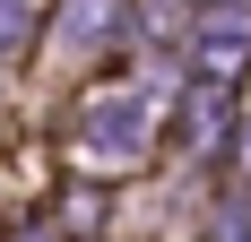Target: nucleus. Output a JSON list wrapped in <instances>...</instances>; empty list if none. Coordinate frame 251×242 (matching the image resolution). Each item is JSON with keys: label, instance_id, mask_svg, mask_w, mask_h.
<instances>
[{"label": "nucleus", "instance_id": "423d86ee", "mask_svg": "<svg viewBox=\"0 0 251 242\" xmlns=\"http://www.w3.org/2000/svg\"><path fill=\"white\" fill-rule=\"evenodd\" d=\"M35 242H44V234H35Z\"/></svg>", "mask_w": 251, "mask_h": 242}, {"label": "nucleus", "instance_id": "7ed1b4c3", "mask_svg": "<svg viewBox=\"0 0 251 242\" xmlns=\"http://www.w3.org/2000/svg\"><path fill=\"white\" fill-rule=\"evenodd\" d=\"M104 35H113V0H70L61 9V44L70 52H96Z\"/></svg>", "mask_w": 251, "mask_h": 242}, {"label": "nucleus", "instance_id": "39448f33", "mask_svg": "<svg viewBox=\"0 0 251 242\" xmlns=\"http://www.w3.org/2000/svg\"><path fill=\"white\" fill-rule=\"evenodd\" d=\"M234 9H251V0H234Z\"/></svg>", "mask_w": 251, "mask_h": 242}, {"label": "nucleus", "instance_id": "f03ea898", "mask_svg": "<svg viewBox=\"0 0 251 242\" xmlns=\"http://www.w3.org/2000/svg\"><path fill=\"white\" fill-rule=\"evenodd\" d=\"M200 78H226V70H243L251 61V9H208L200 18Z\"/></svg>", "mask_w": 251, "mask_h": 242}, {"label": "nucleus", "instance_id": "20e7f679", "mask_svg": "<svg viewBox=\"0 0 251 242\" xmlns=\"http://www.w3.org/2000/svg\"><path fill=\"white\" fill-rule=\"evenodd\" d=\"M18 35H26V0H0V52L18 44Z\"/></svg>", "mask_w": 251, "mask_h": 242}, {"label": "nucleus", "instance_id": "f257e3e1", "mask_svg": "<svg viewBox=\"0 0 251 242\" xmlns=\"http://www.w3.org/2000/svg\"><path fill=\"white\" fill-rule=\"evenodd\" d=\"M156 130V96L148 87H113V96H96L87 113H78V156H96V165H122V156H139Z\"/></svg>", "mask_w": 251, "mask_h": 242}]
</instances>
